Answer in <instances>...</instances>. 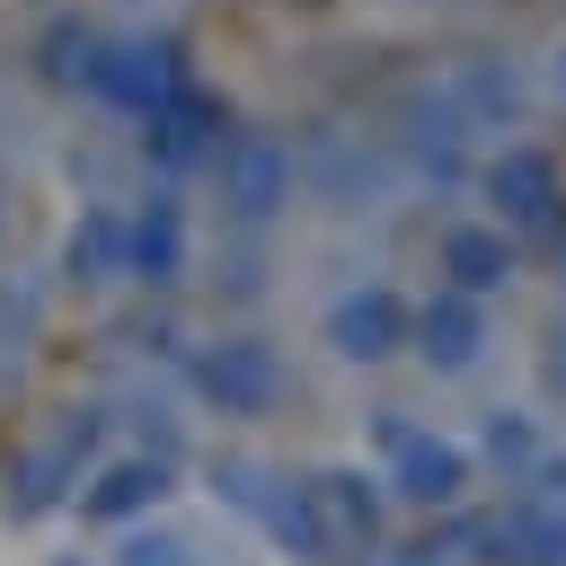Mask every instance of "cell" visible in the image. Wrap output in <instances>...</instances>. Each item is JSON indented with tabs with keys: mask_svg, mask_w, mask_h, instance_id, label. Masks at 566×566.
Masks as SVG:
<instances>
[{
	"mask_svg": "<svg viewBox=\"0 0 566 566\" xmlns=\"http://www.w3.org/2000/svg\"><path fill=\"white\" fill-rule=\"evenodd\" d=\"M186 88V53L177 35H106L97 44V71H88V97H106L115 115H159L168 97Z\"/></svg>",
	"mask_w": 566,
	"mask_h": 566,
	"instance_id": "obj_1",
	"label": "cell"
},
{
	"mask_svg": "<svg viewBox=\"0 0 566 566\" xmlns=\"http://www.w3.org/2000/svg\"><path fill=\"white\" fill-rule=\"evenodd\" d=\"M186 380H195V398L221 407V416H265V407L283 398V354H274L265 336H212V345H195Z\"/></svg>",
	"mask_w": 566,
	"mask_h": 566,
	"instance_id": "obj_2",
	"label": "cell"
},
{
	"mask_svg": "<svg viewBox=\"0 0 566 566\" xmlns=\"http://www.w3.org/2000/svg\"><path fill=\"white\" fill-rule=\"evenodd\" d=\"M478 186H486V203H495V230H504V239H513V230H557L566 177H557V159H548V150L504 142V150L478 168Z\"/></svg>",
	"mask_w": 566,
	"mask_h": 566,
	"instance_id": "obj_3",
	"label": "cell"
},
{
	"mask_svg": "<svg viewBox=\"0 0 566 566\" xmlns=\"http://www.w3.org/2000/svg\"><path fill=\"white\" fill-rule=\"evenodd\" d=\"M407 327H416V310L389 283H354L318 310V336L336 363H389V354H407Z\"/></svg>",
	"mask_w": 566,
	"mask_h": 566,
	"instance_id": "obj_4",
	"label": "cell"
},
{
	"mask_svg": "<svg viewBox=\"0 0 566 566\" xmlns=\"http://www.w3.org/2000/svg\"><path fill=\"white\" fill-rule=\"evenodd\" d=\"M478 566H566V495H513L504 513H486L469 531Z\"/></svg>",
	"mask_w": 566,
	"mask_h": 566,
	"instance_id": "obj_5",
	"label": "cell"
},
{
	"mask_svg": "<svg viewBox=\"0 0 566 566\" xmlns=\"http://www.w3.org/2000/svg\"><path fill=\"white\" fill-rule=\"evenodd\" d=\"M212 177H221V212L239 221H274L292 203V150L274 133H230L212 150Z\"/></svg>",
	"mask_w": 566,
	"mask_h": 566,
	"instance_id": "obj_6",
	"label": "cell"
},
{
	"mask_svg": "<svg viewBox=\"0 0 566 566\" xmlns=\"http://www.w3.org/2000/svg\"><path fill=\"white\" fill-rule=\"evenodd\" d=\"M301 486H310V513H318L336 566L380 557V478H371V469H318V478H301Z\"/></svg>",
	"mask_w": 566,
	"mask_h": 566,
	"instance_id": "obj_7",
	"label": "cell"
},
{
	"mask_svg": "<svg viewBox=\"0 0 566 566\" xmlns=\"http://www.w3.org/2000/svg\"><path fill=\"white\" fill-rule=\"evenodd\" d=\"M469 469H478L469 442H451V433H416V424H407V433L389 442V478H380V486L407 495V504H424V513H442V504L469 495Z\"/></svg>",
	"mask_w": 566,
	"mask_h": 566,
	"instance_id": "obj_8",
	"label": "cell"
},
{
	"mask_svg": "<svg viewBox=\"0 0 566 566\" xmlns=\"http://www.w3.org/2000/svg\"><path fill=\"white\" fill-rule=\"evenodd\" d=\"M221 142H230V115H221V106H212L195 80H186V88H177L159 115H142V150H150L168 177H177V168H203Z\"/></svg>",
	"mask_w": 566,
	"mask_h": 566,
	"instance_id": "obj_9",
	"label": "cell"
},
{
	"mask_svg": "<svg viewBox=\"0 0 566 566\" xmlns=\"http://www.w3.org/2000/svg\"><path fill=\"white\" fill-rule=\"evenodd\" d=\"M407 345L424 354V371H478V354H486V301H469V292L442 283V292L416 310Z\"/></svg>",
	"mask_w": 566,
	"mask_h": 566,
	"instance_id": "obj_10",
	"label": "cell"
},
{
	"mask_svg": "<svg viewBox=\"0 0 566 566\" xmlns=\"http://www.w3.org/2000/svg\"><path fill=\"white\" fill-rule=\"evenodd\" d=\"M88 442H97V424L80 416V424H62L53 442H35L18 469H9V513L27 522V513H44V504H62L71 486H80V460H88Z\"/></svg>",
	"mask_w": 566,
	"mask_h": 566,
	"instance_id": "obj_11",
	"label": "cell"
},
{
	"mask_svg": "<svg viewBox=\"0 0 566 566\" xmlns=\"http://www.w3.org/2000/svg\"><path fill=\"white\" fill-rule=\"evenodd\" d=\"M442 97L460 106V124H469V133H495V124H513V115L531 106V88H522V71H513V62H486V53H469V62H451V80H442Z\"/></svg>",
	"mask_w": 566,
	"mask_h": 566,
	"instance_id": "obj_12",
	"label": "cell"
},
{
	"mask_svg": "<svg viewBox=\"0 0 566 566\" xmlns=\"http://www.w3.org/2000/svg\"><path fill=\"white\" fill-rule=\"evenodd\" d=\"M433 256H442L451 292H469V301H486V292H504V283H513V239H504L495 221H451Z\"/></svg>",
	"mask_w": 566,
	"mask_h": 566,
	"instance_id": "obj_13",
	"label": "cell"
},
{
	"mask_svg": "<svg viewBox=\"0 0 566 566\" xmlns=\"http://www.w3.org/2000/svg\"><path fill=\"white\" fill-rule=\"evenodd\" d=\"M159 495H168V460L133 451V460H106V469H97V486L80 495V513H88V522H124V531H133Z\"/></svg>",
	"mask_w": 566,
	"mask_h": 566,
	"instance_id": "obj_14",
	"label": "cell"
},
{
	"mask_svg": "<svg viewBox=\"0 0 566 566\" xmlns=\"http://www.w3.org/2000/svg\"><path fill=\"white\" fill-rule=\"evenodd\" d=\"M407 150H416V168H424L433 186H451V177L469 168V124H460V106H451L442 88L407 106Z\"/></svg>",
	"mask_w": 566,
	"mask_h": 566,
	"instance_id": "obj_15",
	"label": "cell"
},
{
	"mask_svg": "<svg viewBox=\"0 0 566 566\" xmlns=\"http://www.w3.org/2000/svg\"><path fill=\"white\" fill-rule=\"evenodd\" d=\"M124 274H142V283H177V274H186V212H177V195H150V203L133 212V256H124Z\"/></svg>",
	"mask_w": 566,
	"mask_h": 566,
	"instance_id": "obj_16",
	"label": "cell"
},
{
	"mask_svg": "<svg viewBox=\"0 0 566 566\" xmlns=\"http://www.w3.org/2000/svg\"><path fill=\"white\" fill-rule=\"evenodd\" d=\"M124 256H133V212L124 203H88L80 230H71V274L80 283H115Z\"/></svg>",
	"mask_w": 566,
	"mask_h": 566,
	"instance_id": "obj_17",
	"label": "cell"
},
{
	"mask_svg": "<svg viewBox=\"0 0 566 566\" xmlns=\"http://www.w3.org/2000/svg\"><path fill=\"white\" fill-rule=\"evenodd\" d=\"M256 522H265V531H274V539H283V548H292L301 566H336V557H327V531H318V513H310V486H301V478H274V486H265V504H256Z\"/></svg>",
	"mask_w": 566,
	"mask_h": 566,
	"instance_id": "obj_18",
	"label": "cell"
},
{
	"mask_svg": "<svg viewBox=\"0 0 566 566\" xmlns=\"http://www.w3.org/2000/svg\"><path fill=\"white\" fill-rule=\"evenodd\" d=\"M478 451L504 469V486H522V478L548 460V433H539V416H531V407H495V416H486V433H478Z\"/></svg>",
	"mask_w": 566,
	"mask_h": 566,
	"instance_id": "obj_19",
	"label": "cell"
},
{
	"mask_svg": "<svg viewBox=\"0 0 566 566\" xmlns=\"http://www.w3.org/2000/svg\"><path fill=\"white\" fill-rule=\"evenodd\" d=\"M115 566H203V557H195V539H186V531L133 522V531H124V548H115Z\"/></svg>",
	"mask_w": 566,
	"mask_h": 566,
	"instance_id": "obj_20",
	"label": "cell"
},
{
	"mask_svg": "<svg viewBox=\"0 0 566 566\" xmlns=\"http://www.w3.org/2000/svg\"><path fill=\"white\" fill-rule=\"evenodd\" d=\"M380 566H442V557H433V548H416V557H380Z\"/></svg>",
	"mask_w": 566,
	"mask_h": 566,
	"instance_id": "obj_21",
	"label": "cell"
},
{
	"mask_svg": "<svg viewBox=\"0 0 566 566\" xmlns=\"http://www.w3.org/2000/svg\"><path fill=\"white\" fill-rule=\"evenodd\" d=\"M557 97H566V53H557Z\"/></svg>",
	"mask_w": 566,
	"mask_h": 566,
	"instance_id": "obj_22",
	"label": "cell"
},
{
	"mask_svg": "<svg viewBox=\"0 0 566 566\" xmlns=\"http://www.w3.org/2000/svg\"><path fill=\"white\" fill-rule=\"evenodd\" d=\"M53 566H80V557H53Z\"/></svg>",
	"mask_w": 566,
	"mask_h": 566,
	"instance_id": "obj_23",
	"label": "cell"
}]
</instances>
